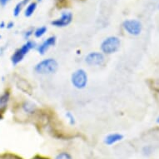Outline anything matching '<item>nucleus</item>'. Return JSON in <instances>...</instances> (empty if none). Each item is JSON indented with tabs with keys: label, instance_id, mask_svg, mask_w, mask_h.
<instances>
[{
	"label": "nucleus",
	"instance_id": "nucleus-4",
	"mask_svg": "<svg viewBox=\"0 0 159 159\" xmlns=\"http://www.w3.org/2000/svg\"><path fill=\"white\" fill-rule=\"evenodd\" d=\"M71 82L76 89H85L88 84V74L84 69H78L72 74Z\"/></svg>",
	"mask_w": 159,
	"mask_h": 159
},
{
	"label": "nucleus",
	"instance_id": "nucleus-19",
	"mask_svg": "<svg viewBox=\"0 0 159 159\" xmlns=\"http://www.w3.org/2000/svg\"><path fill=\"white\" fill-rule=\"evenodd\" d=\"M13 26H14V23L13 22H9V23L6 24V28L8 29H11L12 28H13Z\"/></svg>",
	"mask_w": 159,
	"mask_h": 159
},
{
	"label": "nucleus",
	"instance_id": "nucleus-1",
	"mask_svg": "<svg viewBox=\"0 0 159 159\" xmlns=\"http://www.w3.org/2000/svg\"><path fill=\"white\" fill-rule=\"evenodd\" d=\"M58 64L53 58H47L40 61L34 68V70L40 75H49L57 70Z\"/></svg>",
	"mask_w": 159,
	"mask_h": 159
},
{
	"label": "nucleus",
	"instance_id": "nucleus-12",
	"mask_svg": "<svg viewBox=\"0 0 159 159\" xmlns=\"http://www.w3.org/2000/svg\"><path fill=\"white\" fill-rule=\"evenodd\" d=\"M37 8V3L35 2H32V3H29L28 6H27L26 9H25V13H24V15L27 18H29L31 17L33 14L34 13L35 10Z\"/></svg>",
	"mask_w": 159,
	"mask_h": 159
},
{
	"label": "nucleus",
	"instance_id": "nucleus-18",
	"mask_svg": "<svg viewBox=\"0 0 159 159\" xmlns=\"http://www.w3.org/2000/svg\"><path fill=\"white\" fill-rule=\"evenodd\" d=\"M10 0H0V6L2 7H5L8 3H9Z\"/></svg>",
	"mask_w": 159,
	"mask_h": 159
},
{
	"label": "nucleus",
	"instance_id": "nucleus-14",
	"mask_svg": "<svg viewBox=\"0 0 159 159\" xmlns=\"http://www.w3.org/2000/svg\"><path fill=\"white\" fill-rule=\"evenodd\" d=\"M47 30H48L47 27H45V26L39 27V28H38V29L34 31V34L36 38H41V37H43L45 34H46Z\"/></svg>",
	"mask_w": 159,
	"mask_h": 159
},
{
	"label": "nucleus",
	"instance_id": "nucleus-13",
	"mask_svg": "<svg viewBox=\"0 0 159 159\" xmlns=\"http://www.w3.org/2000/svg\"><path fill=\"white\" fill-rule=\"evenodd\" d=\"M23 108L28 113H34V112L36 109V106L31 102H25L23 104Z\"/></svg>",
	"mask_w": 159,
	"mask_h": 159
},
{
	"label": "nucleus",
	"instance_id": "nucleus-17",
	"mask_svg": "<svg viewBox=\"0 0 159 159\" xmlns=\"http://www.w3.org/2000/svg\"><path fill=\"white\" fill-rule=\"evenodd\" d=\"M34 31L33 29H29V30H27V31L24 33V39H29V38H30V37H31L33 34H34Z\"/></svg>",
	"mask_w": 159,
	"mask_h": 159
},
{
	"label": "nucleus",
	"instance_id": "nucleus-22",
	"mask_svg": "<svg viewBox=\"0 0 159 159\" xmlns=\"http://www.w3.org/2000/svg\"><path fill=\"white\" fill-rule=\"evenodd\" d=\"M157 123L159 124V117H157Z\"/></svg>",
	"mask_w": 159,
	"mask_h": 159
},
{
	"label": "nucleus",
	"instance_id": "nucleus-10",
	"mask_svg": "<svg viewBox=\"0 0 159 159\" xmlns=\"http://www.w3.org/2000/svg\"><path fill=\"white\" fill-rule=\"evenodd\" d=\"M10 99V93L8 91L4 92L3 94L0 95V111L6 108Z\"/></svg>",
	"mask_w": 159,
	"mask_h": 159
},
{
	"label": "nucleus",
	"instance_id": "nucleus-8",
	"mask_svg": "<svg viewBox=\"0 0 159 159\" xmlns=\"http://www.w3.org/2000/svg\"><path fill=\"white\" fill-rule=\"evenodd\" d=\"M56 43V37L51 36L45 39L44 41L42 43V44H40L38 47V51L41 55H43L45 52H47L48 50L50 48L54 46Z\"/></svg>",
	"mask_w": 159,
	"mask_h": 159
},
{
	"label": "nucleus",
	"instance_id": "nucleus-5",
	"mask_svg": "<svg viewBox=\"0 0 159 159\" xmlns=\"http://www.w3.org/2000/svg\"><path fill=\"white\" fill-rule=\"evenodd\" d=\"M123 27L124 30L127 33H128L131 35L133 36H138L141 34L142 29V23L138 21L137 19H128L123 23Z\"/></svg>",
	"mask_w": 159,
	"mask_h": 159
},
{
	"label": "nucleus",
	"instance_id": "nucleus-11",
	"mask_svg": "<svg viewBox=\"0 0 159 159\" xmlns=\"http://www.w3.org/2000/svg\"><path fill=\"white\" fill-rule=\"evenodd\" d=\"M29 1H30V0H21L20 2H18V3L15 5L14 8H13V16H14V17H18V16L20 14V13H21L22 9L24 8V6L28 5V3H29Z\"/></svg>",
	"mask_w": 159,
	"mask_h": 159
},
{
	"label": "nucleus",
	"instance_id": "nucleus-23",
	"mask_svg": "<svg viewBox=\"0 0 159 159\" xmlns=\"http://www.w3.org/2000/svg\"><path fill=\"white\" fill-rule=\"evenodd\" d=\"M38 1H39V2H40V1H42V0H38Z\"/></svg>",
	"mask_w": 159,
	"mask_h": 159
},
{
	"label": "nucleus",
	"instance_id": "nucleus-16",
	"mask_svg": "<svg viewBox=\"0 0 159 159\" xmlns=\"http://www.w3.org/2000/svg\"><path fill=\"white\" fill-rule=\"evenodd\" d=\"M65 116H66V117H67V118L68 119V122H69V123H70L71 125H74V124H75V123H76L75 117H74V116H73V115L70 112H66Z\"/></svg>",
	"mask_w": 159,
	"mask_h": 159
},
{
	"label": "nucleus",
	"instance_id": "nucleus-2",
	"mask_svg": "<svg viewBox=\"0 0 159 159\" xmlns=\"http://www.w3.org/2000/svg\"><path fill=\"white\" fill-rule=\"evenodd\" d=\"M35 47V43L34 41H27L21 48H19L13 52L11 56V63L13 65H17L23 61L25 56H26L30 50H32Z\"/></svg>",
	"mask_w": 159,
	"mask_h": 159
},
{
	"label": "nucleus",
	"instance_id": "nucleus-9",
	"mask_svg": "<svg viewBox=\"0 0 159 159\" xmlns=\"http://www.w3.org/2000/svg\"><path fill=\"white\" fill-rule=\"evenodd\" d=\"M123 139V135L120 133H111L104 138L105 144L108 146H111L112 144H115L117 142H120Z\"/></svg>",
	"mask_w": 159,
	"mask_h": 159
},
{
	"label": "nucleus",
	"instance_id": "nucleus-21",
	"mask_svg": "<svg viewBox=\"0 0 159 159\" xmlns=\"http://www.w3.org/2000/svg\"><path fill=\"white\" fill-rule=\"evenodd\" d=\"M32 159H48V158H46V157H41V156H36L33 157Z\"/></svg>",
	"mask_w": 159,
	"mask_h": 159
},
{
	"label": "nucleus",
	"instance_id": "nucleus-15",
	"mask_svg": "<svg viewBox=\"0 0 159 159\" xmlns=\"http://www.w3.org/2000/svg\"><path fill=\"white\" fill-rule=\"evenodd\" d=\"M55 159H73L72 157L69 153L66 152H62L60 153H58L56 156Z\"/></svg>",
	"mask_w": 159,
	"mask_h": 159
},
{
	"label": "nucleus",
	"instance_id": "nucleus-6",
	"mask_svg": "<svg viewBox=\"0 0 159 159\" xmlns=\"http://www.w3.org/2000/svg\"><path fill=\"white\" fill-rule=\"evenodd\" d=\"M104 61V55L99 52H92L85 57V62L89 66H101Z\"/></svg>",
	"mask_w": 159,
	"mask_h": 159
},
{
	"label": "nucleus",
	"instance_id": "nucleus-3",
	"mask_svg": "<svg viewBox=\"0 0 159 159\" xmlns=\"http://www.w3.org/2000/svg\"><path fill=\"white\" fill-rule=\"evenodd\" d=\"M121 41L117 37L110 36L107 37V39H105L102 41L101 44V49L102 52H104L106 54H112L119 49Z\"/></svg>",
	"mask_w": 159,
	"mask_h": 159
},
{
	"label": "nucleus",
	"instance_id": "nucleus-7",
	"mask_svg": "<svg viewBox=\"0 0 159 159\" xmlns=\"http://www.w3.org/2000/svg\"><path fill=\"white\" fill-rule=\"evenodd\" d=\"M72 20H73V13L71 12H63L60 18L51 22V24L57 28H63L70 24Z\"/></svg>",
	"mask_w": 159,
	"mask_h": 159
},
{
	"label": "nucleus",
	"instance_id": "nucleus-20",
	"mask_svg": "<svg viewBox=\"0 0 159 159\" xmlns=\"http://www.w3.org/2000/svg\"><path fill=\"white\" fill-rule=\"evenodd\" d=\"M6 27V24L5 22L2 21L1 23H0V29H4Z\"/></svg>",
	"mask_w": 159,
	"mask_h": 159
}]
</instances>
